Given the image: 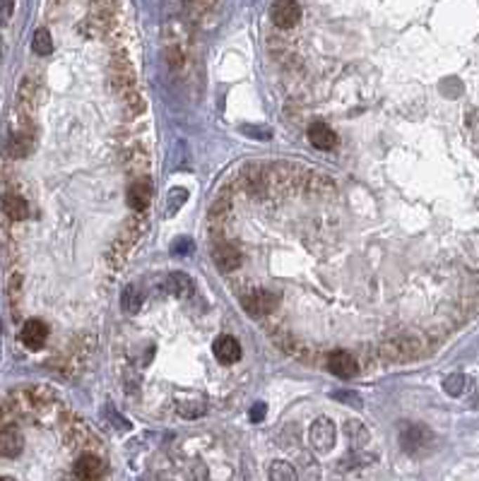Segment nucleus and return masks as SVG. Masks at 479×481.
I'll use <instances>...</instances> for the list:
<instances>
[{"mask_svg":"<svg viewBox=\"0 0 479 481\" xmlns=\"http://www.w3.org/2000/svg\"><path fill=\"white\" fill-rule=\"evenodd\" d=\"M308 140H311V145L315 147V150H323V152H328V150H335L337 147V138L340 135L332 130L328 123H320V121H315L308 126Z\"/></svg>","mask_w":479,"mask_h":481,"instance_id":"obj_10","label":"nucleus"},{"mask_svg":"<svg viewBox=\"0 0 479 481\" xmlns=\"http://www.w3.org/2000/svg\"><path fill=\"white\" fill-rule=\"evenodd\" d=\"M241 305H244V310L251 318L263 320L265 315L280 310L282 296L277 291H273V289H251V291H246L241 296Z\"/></svg>","mask_w":479,"mask_h":481,"instance_id":"obj_2","label":"nucleus"},{"mask_svg":"<svg viewBox=\"0 0 479 481\" xmlns=\"http://www.w3.org/2000/svg\"><path fill=\"white\" fill-rule=\"evenodd\" d=\"M265 404H261V402H258V404H253V409H251V421H263L265 419Z\"/></svg>","mask_w":479,"mask_h":481,"instance_id":"obj_23","label":"nucleus"},{"mask_svg":"<svg viewBox=\"0 0 479 481\" xmlns=\"http://www.w3.org/2000/svg\"><path fill=\"white\" fill-rule=\"evenodd\" d=\"M212 260H215V265L219 268V272L229 275V272H236V270L244 265V253H241L239 248L234 246V243L217 241L215 248H212Z\"/></svg>","mask_w":479,"mask_h":481,"instance_id":"obj_3","label":"nucleus"},{"mask_svg":"<svg viewBox=\"0 0 479 481\" xmlns=\"http://www.w3.org/2000/svg\"><path fill=\"white\" fill-rule=\"evenodd\" d=\"M32 48L37 55H48L53 51V41H51V32L48 29H37L32 39Z\"/></svg>","mask_w":479,"mask_h":481,"instance_id":"obj_16","label":"nucleus"},{"mask_svg":"<svg viewBox=\"0 0 479 481\" xmlns=\"http://www.w3.org/2000/svg\"><path fill=\"white\" fill-rule=\"evenodd\" d=\"M335 435H337L335 426H332V421H330V419H325V416H320L318 421L311 426V443L318 450L332 448V445H335Z\"/></svg>","mask_w":479,"mask_h":481,"instance_id":"obj_11","label":"nucleus"},{"mask_svg":"<svg viewBox=\"0 0 479 481\" xmlns=\"http://www.w3.org/2000/svg\"><path fill=\"white\" fill-rule=\"evenodd\" d=\"M212 354H215V359L219 361L222 366H234L241 361V344L239 339L232 337V335H219L215 339V344H212Z\"/></svg>","mask_w":479,"mask_h":481,"instance_id":"obj_7","label":"nucleus"},{"mask_svg":"<svg viewBox=\"0 0 479 481\" xmlns=\"http://www.w3.org/2000/svg\"><path fill=\"white\" fill-rule=\"evenodd\" d=\"M193 248H195V243L190 239H178V241H173L171 253H173V256H190V253H193Z\"/></svg>","mask_w":479,"mask_h":481,"instance_id":"obj_20","label":"nucleus"},{"mask_svg":"<svg viewBox=\"0 0 479 481\" xmlns=\"http://www.w3.org/2000/svg\"><path fill=\"white\" fill-rule=\"evenodd\" d=\"M8 152H10V157H15V159L27 157L32 152V138H29V135H25V133L13 135V140H10V145H8Z\"/></svg>","mask_w":479,"mask_h":481,"instance_id":"obj_15","label":"nucleus"},{"mask_svg":"<svg viewBox=\"0 0 479 481\" xmlns=\"http://www.w3.org/2000/svg\"><path fill=\"white\" fill-rule=\"evenodd\" d=\"M164 286H166L171 294H176V296H190V294H193V279H190L188 275H183V272H171V275H166Z\"/></svg>","mask_w":479,"mask_h":481,"instance_id":"obj_14","label":"nucleus"},{"mask_svg":"<svg viewBox=\"0 0 479 481\" xmlns=\"http://www.w3.org/2000/svg\"><path fill=\"white\" fill-rule=\"evenodd\" d=\"M328 369L337 378H354L362 366H359L354 354H349L347 349H335V352L328 354Z\"/></svg>","mask_w":479,"mask_h":481,"instance_id":"obj_6","label":"nucleus"},{"mask_svg":"<svg viewBox=\"0 0 479 481\" xmlns=\"http://www.w3.org/2000/svg\"><path fill=\"white\" fill-rule=\"evenodd\" d=\"M332 400H340L349 407H362V397L354 393H332Z\"/></svg>","mask_w":479,"mask_h":481,"instance_id":"obj_22","label":"nucleus"},{"mask_svg":"<svg viewBox=\"0 0 479 481\" xmlns=\"http://www.w3.org/2000/svg\"><path fill=\"white\" fill-rule=\"evenodd\" d=\"M185 197H188V192L181 190V188H176L171 192V202L166 205V214H173L176 212L178 207H181V202H185Z\"/></svg>","mask_w":479,"mask_h":481,"instance_id":"obj_21","label":"nucleus"},{"mask_svg":"<svg viewBox=\"0 0 479 481\" xmlns=\"http://www.w3.org/2000/svg\"><path fill=\"white\" fill-rule=\"evenodd\" d=\"M3 209L10 219H15V222H20V219H25L27 214H29V205H27V200L22 195H17V192H8V195H3Z\"/></svg>","mask_w":479,"mask_h":481,"instance_id":"obj_13","label":"nucleus"},{"mask_svg":"<svg viewBox=\"0 0 479 481\" xmlns=\"http://www.w3.org/2000/svg\"><path fill=\"white\" fill-rule=\"evenodd\" d=\"M431 431L426 426H416V423H407V426L400 431V443L407 452H416L419 448L431 443Z\"/></svg>","mask_w":479,"mask_h":481,"instance_id":"obj_9","label":"nucleus"},{"mask_svg":"<svg viewBox=\"0 0 479 481\" xmlns=\"http://www.w3.org/2000/svg\"><path fill=\"white\" fill-rule=\"evenodd\" d=\"M72 477L75 479H104L106 477V465L104 460H99L94 452H84L75 460L72 465Z\"/></svg>","mask_w":479,"mask_h":481,"instance_id":"obj_5","label":"nucleus"},{"mask_svg":"<svg viewBox=\"0 0 479 481\" xmlns=\"http://www.w3.org/2000/svg\"><path fill=\"white\" fill-rule=\"evenodd\" d=\"M465 385H467V378L463 373H455V376H448L446 383H443V388H446L448 395H453V397H460V395L465 393Z\"/></svg>","mask_w":479,"mask_h":481,"instance_id":"obj_18","label":"nucleus"},{"mask_svg":"<svg viewBox=\"0 0 479 481\" xmlns=\"http://www.w3.org/2000/svg\"><path fill=\"white\" fill-rule=\"evenodd\" d=\"M270 17H273L277 29H294L301 22V5L296 0H275Z\"/></svg>","mask_w":479,"mask_h":481,"instance_id":"obj_4","label":"nucleus"},{"mask_svg":"<svg viewBox=\"0 0 479 481\" xmlns=\"http://www.w3.org/2000/svg\"><path fill=\"white\" fill-rule=\"evenodd\" d=\"M150 195H152L150 185L145 183V180H135L131 188H128V207H131L133 212H147Z\"/></svg>","mask_w":479,"mask_h":481,"instance_id":"obj_12","label":"nucleus"},{"mask_svg":"<svg viewBox=\"0 0 479 481\" xmlns=\"http://www.w3.org/2000/svg\"><path fill=\"white\" fill-rule=\"evenodd\" d=\"M270 479H275V481H294L296 472L287 465V462H275V465L270 467Z\"/></svg>","mask_w":479,"mask_h":481,"instance_id":"obj_19","label":"nucleus"},{"mask_svg":"<svg viewBox=\"0 0 479 481\" xmlns=\"http://www.w3.org/2000/svg\"><path fill=\"white\" fill-rule=\"evenodd\" d=\"M376 352L388 364H402V361H412L424 354V342L416 335H395L391 339H383L376 347Z\"/></svg>","mask_w":479,"mask_h":481,"instance_id":"obj_1","label":"nucleus"},{"mask_svg":"<svg viewBox=\"0 0 479 481\" xmlns=\"http://www.w3.org/2000/svg\"><path fill=\"white\" fill-rule=\"evenodd\" d=\"M20 337H22V344H25L27 349H32V352L44 349V344H46V339H48V325L39 318H32L25 322Z\"/></svg>","mask_w":479,"mask_h":481,"instance_id":"obj_8","label":"nucleus"},{"mask_svg":"<svg viewBox=\"0 0 479 481\" xmlns=\"http://www.w3.org/2000/svg\"><path fill=\"white\" fill-rule=\"evenodd\" d=\"M123 310H128V313H138L140 308H143V296H140V291L135 286H128L126 291H123Z\"/></svg>","mask_w":479,"mask_h":481,"instance_id":"obj_17","label":"nucleus"}]
</instances>
